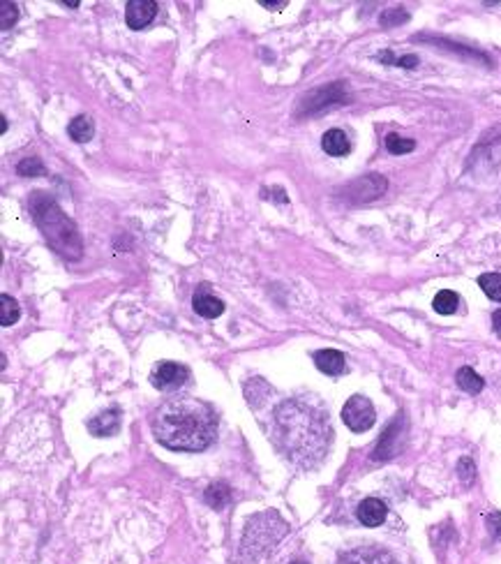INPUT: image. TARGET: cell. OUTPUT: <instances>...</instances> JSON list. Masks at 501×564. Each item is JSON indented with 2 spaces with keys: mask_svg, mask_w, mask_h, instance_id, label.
Instances as JSON below:
<instances>
[{
  "mask_svg": "<svg viewBox=\"0 0 501 564\" xmlns=\"http://www.w3.org/2000/svg\"><path fill=\"white\" fill-rule=\"evenodd\" d=\"M157 442L171 451H203L218 433V419L208 403L192 396H173L153 414Z\"/></svg>",
  "mask_w": 501,
  "mask_h": 564,
  "instance_id": "1",
  "label": "cell"
},
{
  "mask_svg": "<svg viewBox=\"0 0 501 564\" xmlns=\"http://www.w3.org/2000/svg\"><path fill=\"white\" fill-rule=\"evenodd\" d=\"M278 435L284 440V451L291 460L310 465L312 455L319 458L326 449L328 423L323 414H312L303 403H284L278 410Z\"/></svg>",
  "mask_w": 501,
  "mask_h": 564,
  "instance_id": "2",
  "label": "cell"
},
{
  "mask_svg": "<svg viewBox=\"0 0 501 564\" xmlns=\"http://www.w3.org/2000/svg\"><path fill=\"white\" fill-rule=\"evenodd\" d=\"M31 213H33L35 225L44 234L46 243L58 252V255L65 259H81L84 255L81 234H79L76 225L65 216L54 197H49L46 192H33Z\"/></svg>",
  "mask_w": 501,
  "mask_h": 564,
  "instance_id": "3",
  "label": "cell"
},
{
  "mask_svg": "<svg viewBox=\"0 0 501 564\" xmlns=\"http://www.w3.org/2000/svg\"><path fill=\"white\" fill-rule=\"evenodd\" d=\"M375 405L365 396H351L342 407V421L353 433H365L375 425Z\"/></svg>",
  "mask_w": 501,
  "mask_h": 564,
  "instance_id": "4",
  "label": "cell"
},
{
  "mask_svg": "<svg viewBox=\"0 0 501 564\" xmlns=\"http://www.w3.org/2000/svg\"><path fill=\"white\" fill-rule=\"evenodd\" d=\"M188 377H190L188 368L181 363H173V361H162L151 375L153 386L160 388V391H176V388H181L188 382Z\"/></svg>",
  "mask_w": 501,
  "mask_h": 564,
  "instance_id": "5",
  "label": "cell"
},
{
  "mask_svg": "<svg viewBox=\"0 0 501 564\" xmlns=\"http://www.w3.org/2000/svg\"><path fill=\"white\" fill-rule=\"evenodd\" d=\"M157 14V3L155 0H130L125 5V21L132 31H141L148 26Z\"/></svg>",
  "mask_w": 501,
  "mask_h": 564,
  "instance_id": "6",
  "label": "cell"
},
{
  "mask_svg": "<svg viewBox=\"0 0 501 564\" xmlns=\"http://www.w3.org/2000/svg\"><path fill=\"white\" fill-rule=\"evenodd\" d=\"M340 564H400L388 550L377 546H360L353 548L340 558Z\"/></svg>",
  "mask_w": 501,
  "mask_h": 564,
  "instance_id": "7",
  "label": "cell"
},
{
  "mask_svg": "<svg viewBox=\"0 0 501 564\" xmlns=\"http://www.w3.org/2000/svg\"><path fill=\"white\" fill-rule=\"evenodd\" d=\"M192 306H194V313L206 317V319H215V317H220L224 313V303H222L218 296L211 294L208 285L196 287L194 298H192Z\"/></svg>",
  "mask_w": 501,
  "mask_h": 564,
  "instance_id": "8",
  "label": "cell"
},
{
  "mask_svg": "<svg viewBox=\"0 0 501 564\" xmlns=\"http://www.w3.org/2000/svg\"><path fill=\"white\" fill-rule=\"evenodd\" d=\"M314 366H317L323 375L338 377L347 371V358L342 352H338V349H319V352L314 354Z\"/></svg>",
  "mask_w": 501,
  "mask_h": 564,
  "instance_id": "9",
  "label": "cell"
},
{
  "mask_svg": "<svg viewBox=\"0 0 501 564\" xmlns=\"http://www.w3.org/2000/svg\"><path fill=\"white\" fill-rule=\"evenodd\" d=\"M386 513H388V509H386L384 502L377 500V498H368L358 504L356 516L363 525H365V528H379V525L386 520Z\"/></svg>",
  "mask_w": 501,
  "mask_h": 564,
  "instance_id": "10",
  "label": "cell"
},
{
  "mask_svg": "<svg viewBox=\"0 0 501 564\" xmlns=\"http://www.w3.org/2000/svg\"><path fill=\"white\" fill-rule=\"evenodd\" d=\"M388 188V183L379 176V173H368V176H363L360 181L351 183V192L358 194V201H368V199H377L381 192Z\"/></svg>",
  "mask_w": 501,
  "mask_h": 564,
  "instance_id": "11",
  "label": "cell"
},
{
  "mask_svg": "<svg viewBox=\"0 0 501 564\" xmlns=\"http://www.w3.org/2000/svg\"><path fill=\"white\" fill-rule=\"evenodd\" d=\"M88 430H91L95 437H111L121 430V412L118 410H106L102 414L93 416L88 421Z\"/></svg>",
  "mask_w": 501,
  "mask_h": 564,
  "instance_id": "12",
  "label": "cell"
},
{
  "mask_svg": "<svg viewBox=\"0 0 501 564\" xmlns=\"http://www.w3.org/2000/svg\"><path fill=\"white\" fill-rule=\"evenodd\" d=\"M321 148L328 155H333V158H342V155H347L351 151V143L342 130H328L321 139Z\"/></svg>",
  "mask_w": 501,
  "mask_h": 564,
  "instance_id": "13",
  "label": "cell"
},
{
  "mask_svg": "<svg viewBox=\"0 0 501 564\" xmlns=\"http://www.w3.org/2000/svg\"><path fill=\"white\" fill-rule=\"evenodd\" d=\"M67 132H70V137L79 143L91 141L95 134V123L91 116H76V119H72L70 125H67Z\"/></svg>",
  "mask_w": 501,
  "mask_h": 564,
  "instance_id": "14",
  "label": "cell"
},
{
  "mask_svg": "<svg viewBox=\"0 0 501 564\" xmlns=\"http://www.w3.org/2000/svg\"><path fill=\"white\" fill-rule=\"evenodd\" d=\"M203 500L208 507L213 509H222V507H227L229 500H231V490H229V485L227 483H211L208 485V490H206L203 495Z\"/></svg>",
  "mask_w": 501,
  "mask_h": 564,
  "instance_id": "15",
  "label": "cell"
},
{
  "mask_svg": "<svg viewBox=\"0 0 501 564\" xmlns=\"http://www.w3.org/2000/svg\"><path fill=\"white\" fill-rule=\"evenodd\" d=\"M432 306H435V310L439 315H453L460 306V296L450 289H441L435 296V301H432Z\"/></svg>",
  "mask_w": 501,
  "mask_h": 564,
  "instance_id": "16",
  "label": "cell"
},
{
  "mask_svg": "<svg viewBox=\"0 0 501 564\" xmlns=\"http://www.w3.org/2000/svg\"><path fill=\"white\" fill-rule=\"evenodd\" d=\"M0 324L3 326H12L19 322V317H21V308H19L16 301L9 296V294H3L0 296Z\"/></svg>",
  "mask_w": 501,
  "mask_h": 564,
  "instance_id": "17",
  "label": "cell"
},
{
  "mask_svg": "<svg viewBox=\"0 0 501 564\" xmlns=\"http://www.w3.org/2000/svg\"><path fill=\"white\" fill-rule=\"evenodd\" d=\"M455 379H457V386L462 388V391H467V393L483 391V379H480L478 373L471 371V368H460Z\"/></svg>",
  "mask_w": 501,
  "mask_h": 564,
  "instance_id": "18",
  "label": "cell"
},
{
  "mask_svg": "<svg viewBox=\"0 0 501 564\" xmlns=\"http://www.w3.org/2000/svg\"><path fill=\"white\" fill-rule=\"evenodd\" d=\"M478 287L492 301L501 303V273H483L478 278Z\"/></svg>",
  "mask_w": 501,
  "mask_h": 564,
  "instance_id": "19",
  "label": "cell"
},
{
  "mask_svg": "<svg viewBox=\"0 0 501 564\" xmlns=\"http://www.w3.org/2000/svg\"><path fill=\"white\" fill-rule=\"evenodd\" d=\"M16 173L19 176H44L46 169L39 158H24L16 164Z\"/></svg>",
  "mask_w": 501,
  "mask_h": 564,
  "instance_id": "20",
  "label": "cell"
},
{
  "mask_svg": "<svg viewBox=\"0 0 501 564\" xmlns=\"http://www.w3.org/2000/svg\"><path fill=\"white\" fill-rule=\"evenodd\" d=\"M386 148L388 153L393 155H405V153H411L416 148V143L411 141V139H405V137H400V134H388L386 137Z\"/></svg>",
  "mask_w": 501,
  "mask_h": 564,
  "instance_id": "21",
  "label": "cell"
},
{
  "mask_svg": "<svg viewBox=\"0 0 501 564\" xmlns=\"http://www.w3.org/2000/svg\"><path fill=\"white\" fill-rule=\"evenodd\" d=\"M16 19H19V5L3 0V3H0V28L9 31V28L16 24Z\"/></svg>",
  "mask_w": 501,
  "mask_h": 564,
  "instance_id": "22",
  "label": "cell"
},
{
  "mask_svg": "<svg viewBox=\"0 0 501 564\" xmlns=\"http://www.w3.org/2000/svg\"><path fill=\"white\" fill-rule=\"evenodd\" d=\"M460 476H462L465 483H469L471 479H474V463H471L469 458L460 460Z\"/></svg>",
  "mask_w": 501,
  "mask_h": 564,
  "instance_id": "23",
  "label": "cell"
},
{
  "mask_svg": "<svg viewBox=\"0 0 501 564\" xmlns=\"http://www.w3.org/2000/svg\"><path fill=\"white\" fill-rule=\"evenodd\" d=\"M487 525H490V532H492L495 539H501V513H490L487 516Z\"/></svg>",
  "mask_w": 501,
  "mask_h": 564,
  "instance_id": "24",
  "label": "cell"
},
{
  "mask_svg": "<svg viewBox=\"0 0 501 564\" xmlns=\"http://www.w3.org/2000/svg\"><path fill=\"white\" fill-rule=\"evenodd\" d=\"M261 7H268V9H282V7H287V0H261Z\"/></svg>",
  "mask_w": 501,
  "mask_h": 564,
  "instance_id": "25",
  "label": "cell"
},
{
  "mask_svg": "<svg viewBox=\"0 0 501 564\" xmlns=\"http://www.w3.org/2000/svg\"><path fill=\"white\" fill-rule=\"evenodd\" d=\"M398 65L400 67H416L418 65V58L416 56H405V58H400Z\"/></svg>",
  "mask_w": 501,
  "mask_h": 564,
  "instance_id": "26",
  "label": "cell"
},
{
  "mask_svg": "<svg viewBox=\"0 0 501 564\" xmlns=\"http://www.w3.org/2000/svg\"><path fill=\"white\" fill-rule=\"evenodd\" d=\"M492 326H495V333L501 338V310H495L492 313Z\"/></svg>",
  "mask_w": 501,
  "mask_h": 564,
  "instance_id": "27",
  "label": "cell"
},
{
  "mask_svg": "<svg viewBox=\"0 0 501 564\" xmlns=\"http://www.w3.org/2000/svg\"><path fill=\"white\" fill-rule=\"evenodd\" d=\"M61 5H67V7H79V0H61Z\"/></svg>",
  "mask_w": 501,
  "mask_h": 564,
  "instance_id": "28",
  "label": "cell"
},
{
  "mask_svg": "<svg viewBox=\"0 0 501 564\" xmlns=\"http://www.w3.org/2000/svg\"><path fill=\"white\" fill-rule=\"evenodd\" d=\"M291 564H308V562H303V560H296V562H291Z\"/></svg>",
  "mask_w": 501,
  "mask_h": 564,
  "instance_id": "29",
  "label": "cell"
}]
</instances>
